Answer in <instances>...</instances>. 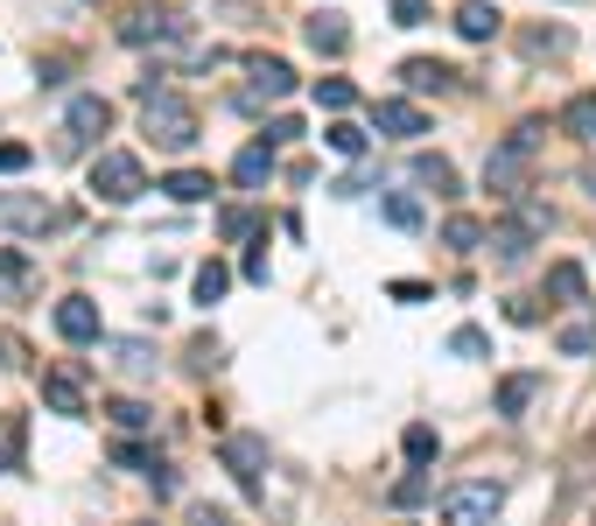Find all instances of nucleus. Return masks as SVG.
<instances>
[{
  "label": "nucleus",
  "instance_id": "obj_30",
  "mask_svg": "<svg viewBox=\"0 0 596 526\" xmlns=\"http://www.w3.org/2000/svg\"><path fill=\"white\" fill-rule=\"evenodd\" d=\"M491 351V337L477 323H464V330H450V358H484Z\"/></svg>",
  "mask_w": 596,
  "mask_h": 526
},
{
  "label": "nucleus",
  "instance_id": "obj_44",
  "mask_svg": "<svg viewBox=\"0 0 596 526\" xmlns=\"http://www.w3.org/2000/svg\"><path fill=\"white\" fill-rule=\"evenodd\" d=\"M0 281H22V253H8V246H0Z\"/></svg>",
  "mask_w": 596,
  "mask_h": 526
},
{
  "label": "nucleus",
  "instance_id": "obj_18",
  "mask_svg": "<svg viewBox=\"0 0 596 526\" xmlns=\"http://www.w3.org/2000/svg\"><path fill=\"white\" fill-rule=\"evenodd\" d=\"M400 449H407V463H414V471H428V463H436V457H442V435H436V428H428V421H414V428H407V435H400Z\"/></svg>",
  "mask_w": 596,
  "mask_h": 526
},
{
  "label": "nucleus",
  "instance_id": "obj_12",
  "mask_svg": "<svg viewBox=\"0 0 596 526\" xmlns=\"http://www.w3.org/2000/svg\"><path fill=\"white\" fill-rule=\"evenodd\" d=\"M64 127H70V133H78V141H99V133H106V127H113V105H106V99H99V92H78V99H70V105H64Z\"/></svg>",
  "mask_w": 596,
  "mask_h": 526
},
{
  "label": "nucleus",
  "instance_id": "obj_24",
  "mask_svg": "<svg viewBox=\"0 0 596 526\" xmlns=\"http://www.w3.org/2000/svg\"><path fill=\"white\" fill-rule=\"evenodd\" d=\"M442 246H450V253H477V246H484V224H477V218H464V210H456V218L442 224Z\"/></svg>",
  "mask_w": 596,
  "mask_h": 526
},
{
  "label": "nucleus",
  "instance_id": "obj_33",
  "mask_svg": "<svg viewBox=\"0 0 596 526\" xmlns=\"http://www.w3.org/2000/svg\"><path fill=\"white\" fill-rule=\"evenodd\" d=\"M218 232H225L232 246H238V239H252V232H260V218H252V210H238V204H232L225 218H218Z\"/></svg>",
  "mask_w": 596,
  "mask_h": 526
},
{
  "label": "nucleus",
  "instance_id": "obj_3",
  "mask_svg": "<svg viewBox=\"0 0 596 526\" xmlns=\"http://www.w3.org/2000/svg\"><path fill=\"white\" fill-rule=\"evenodd\" d=\"M505 505V485L498 477H470V485H450L442 491V526H491Z\"/></svg>",
  "mask_w": 596,
  "mask_h": 526
},
{
  "label": "nucleus",
  "instance_id": "obj_42",
  "mask_svg": "<svg viewBox=\"0 0 596 526\" xmlns=\"http://www.w3.org/2000/svg\"><path fill=\"white\" fill-rule=\"evenodd\" d=\"M190 526H232V513H218V505H190Z\"/></svg>",
  "mask_w": 596,
  "mask_h": 526
},
{
  "label": "nucleus",
  "instance_id": "obj_4",
  "mask_svg": "<svg viewBox=\"0 0 596 526\" xmlns=\"http://www.w3.org/2000/svg\"><path fill=\"white\" fill-rule=\"evenodd\" d=\"M141 190H147L141 155H127V147H106V155L92 162V197H99V204H133Z\"/></svg>",
  "mask_w": 596,
  "mask_h": 526
},
{
  "label": "nucleus",
  "instance_id": "obj_25",
  "mask_svg": "<svg viewBox=\"0 0 596 526\" xmlns=\"http://www.w3.org/2000/svg\"><path fill=\"white\" fill-rule=\"evenodd\" d=\"M316 105H323V113H351V105H358V85H351V78H316Z\"/></svg>",
  "mask_w": 596,
  "mask_h": 526
},
{
  "label": "nucleus",
  "instance_id": "obj_2",
  "mask_svg": "<svg viewBox=\"0 0 596 526\" xmlns=\"http://www.w3.org/2000/svg\"><path fill=\"white\" fill-rule=\"evenodd\" d=\"M541 133H547V119H519V127L484 155V190L519 197V183H527V162H533V147H541Z\"/></svg>",
  "mask_w": 596,
  "mask_h": 526
},
{
  "label": "nucleus",
  "instance_id": "obj_17",
  "mask_svg": "<svg viewBox=\"0 0 596 526\" xmlns=\"http://www.w3.org/2000/svg\"><path fill=\"white\" fill-rule=\"evenodd\" d=\"M547 295H555V303H583V295H589V274H583L575 260H555V267H547Z\"/></svg>",
  "mask_w": 596,
  "mask_h": 526
},
{
  "label": "nucleus",
  "instance_id": "obj_40",
  "mask_svg": "<svg viewBox=\"0 0 596 526\" xmlns=\"http://www.w3.org/2000/svg\"><path fill=\"white\" fill-rule=\"evenodd\" d=\"M267 141H302V119H288V113L267 119Z\"/></svg>",
  "mask_w": 596,
  "mask_h": 526
},
{
  "label": "nucleus",
  "instance_id": "obj_27",
  "mask_svg": "<svg viewBox=\"0 0 596 526\" xmlns=\"http://www.w3.org/2000/svg\"><path fill=\"white\" fill-rule=\"evenodd\" d=\"M113 365H119V372H133V380H147V372H155V358H147V344H141V337H127V344H113Z\"/></svg>",
  "mask_w": 596,
  "mask_h": 526
},
{
  "label": "nucleus",
  "instance_id": "obj_20",
  "mask_svg": "<svg viewBox=\"0 0 596 526\" xmlns=\"http://www.w3.org/2000/svg\"><path fill=\"white\" fill-rule=\"evenodd\" d=\"M561 127H569L575 141H596V92H575L569 105H561Z\"/></svg>",
  "mask_w": 596,
  "mask_h": 526
},
{
  "label": "nucleus",
  "instance_id": "obj_23",
  "mask_svg": "<svg viewBox=\"0 0 596 526\" xmlns=\"http://www.w3.org/2000/svg\"><path fill=\"white\" fill-rule=\"evenodd\" d=\"M561 358H589L596 351V316H575V323H561Z\"/></svg>",
  "mask_w": 596,
  "mask_h": 526
},
{
  "label": "nucleus",
  "instance_id": "obj_45",
  "mask_svg": "<svg viewBox=\"0 0 596 526\" xmlns=\"http://www.w3.org/2000/svg\"><path fill=\"white\" fill-rule=\"evenodd\" d=\"M0 463H8V442H0Z\"/></svg>",
  "mask_w": 596,
  "mask_h": 526
},
{
  "label": "nucleus",
  "instance_id": "obj_22",
  "mask_svg": "<svg viewBox=\"0 0 596 526\" xmlns=\"http://www.w3.org/2000/svg\"><path fill=\"white\" fill-rule=\"evenodd\" d=\"M161 190H169L176 204H204V197H211L218 183H211V176H204V169H176V176H169V183H161Z\"/></svg>",
  "mask_w": 596,
  "mask_h": 526
},
{
  "label": "nucleus",
  "instance_id": "obj_32",
  "mask_svg": "<svg viewBox=\"0 0 596 526\" xmlns=\"http://www.w3.org/2000/svg\"><path fill=\"white\" fill-rule=\"evenodd\" d=\"M519 50H527V56H561V50H569V36H561V28H533V36H519Z\"/></svg>",
  "mask_w": 596,
  "mask_h": 526
},
{
  "label": "nucleus",
  "instance_id": "obj_36",
  "mask_svg": "<svg viewBox=\"0 0 596 526\" xmlns=\"http://www.w3.org/2000/svg\"><path fill=\"white\" fill-rule=\"evenodd\" d=\"M190 365H197V372H218V365H225V351H218V337H197V344H190Z\"/></svg>",
  "mask_w": 596,
  "mask_h": 526
},
{
  "label": "nucleus",
  "instance_id": "obj_10",
  "mask_svg": "<svg viewBox=\"0 0 596 526\" xmlns=\"http://www.w3.org/2000/svg\"><path fill=\"white\" fill-rule=\"evenodd\" d=\"M372 127L393 133V141H422V133H428V113H422L414 99H379V105H372Z\"/></svg>",
  "mask_w": 596,
  "mask_h": 526
},
{
  "label": "nucleus",
  "instance_id": "obj_37",
  "mask_svg": "<svg viewBox=\"0 0 596 526\" xmlns=\"http://www.w3.org/2000/svg\"><path fill=\"white\" fill-rule=\"evenodd\" d=\"M386 218H393L400 232H414V224H422V204L414 197H386Z\"/></svg>",
  "mask_w": 596,
  "mask_h": 526
},
{
  "label": "nucleus",
  "instance_id": "obj_41",
  "mask_svg": "<svg viewBox=\"0 0 596 526\" xmlns=\"http://www.w3.org/2000/svg\"><path fill=\"white\" fill-rule=\"evenodd\" d=\"M147 485H155V499H176V471H169V463H155V471H147Z\"/></svg>",
  "mask_w": 596,
  "mask_h": 526
},
{
  "label": "nucleus",
  "instance_id": "obj_39",
  "mask_svg": "<svg viewBox=\"0 0 596 526\" xmlns=\"http://www.w3.org/2000/svg\"><path fill=\"white\" fill-rule=\"evenodd\" d=\"M393 22L400 28H422L428 22V0H393Z\"/></svg>",
  "mask_w": 596,
  "mask_h": 526
},
{
  "label": "nucleus",
  "instance_id": "obj_34",
  "mask_svg": "<svg viewBox=\"0 0 596 526\" xmlns=\"http://www.w3.org/2000/svg\"><path fill=\"white\" fill-rule=\"evenodd\" d=\"M428 491H436V485H428V471H407V477L393 485V505H422Z\"/></svg>",
  "mask_w": 596,
  "mask_h": 526
},
{
  "label": "nucleus",
  "instance_id": "obj_8",
  "mask_svg": "<svg viewBox=\"0 0 596 526\" xmlns=\"http://www.w3.org/2000/svg\"><path fill=\"white\" fill-rule=\"evenodd\" d=\"M288 92H295V70L281 64V56H252V85L238 92V105H246V113H260L267 99H288Z\"/></svg>",
  "mask_w": 596,
  "mask_h": 526
},
{
  "label": "nucleus",
  "instance_id": "obj_5",
  "mask_svg": "<svg viewBox=\"0 0 596 526\" xmlns=\"http://www.w3.org/2000/svg\"><path fill=\"white\" fill-rule=\"evenodd\" d=\"M218 457H225V471L238 477L246 499H260V491H267V435H225Z\"/></svg>",
  "mask_w": 596,
  "mask_h": 526
},
{
  "label": "nucleus",
  "instance_id": "obj_26",
  "mask_svg": "<svg viewBox=\"0 0 596 526\" xmlns=\"http://www.w3.org/2000/svg\"><path fill=\"white\" fill-rule=\"evenodd\" d=\"M225 288H232V267H225V260H204V267H197V303L211 309Z\"/></svg>",
  "mask_w": 596,
  "mask_h": 526
},
{
  "label": "nucleus",
  "instance_id": "obj_29",
  "mask_svg": "<svg viewBox=\"0 0 596 526\" xmlns=\"http://www.w3.org/2000/svg\"><path fill=\"white\" fill-rule=\"evenodd\" d=\"M113 421H119V428H127V435H141V428H155V408H147V400H113V408H106Z\"/></svg>",
  "mask_w": 596,
  "mask_h": 526
},
{
  "label": "nucleus",
  "instance_id": "obj_7",
  "mask_svg": "<svg viewBox=\"0 0 596 526\" xmlns=\"http://www.w3.org/2000/svg\"><path fill=\"white\" fill-rule=\"evenodd\" d=\"M42 408H50V414H70V421L85 414V365H78V358H64V365L42 372Z\"/></svg>",
  "mask_w": 596,
  "mask_h": 526
},
{
  "label": "nucleus",
  "instance_id": "obj_31",
  "mask_svg": "<svg viewBox=\"0 0 596 526\" xmlns=\"http://www.w3.org/2000/svg\"><path fill=\"white\" fill-rule=\"evenodd\" d=\"M491 246H498V267L527 260V232H519V224H498V232H491Z\"/></svg>",
  "mask_w": 596,
  "mask_h": 526
},
{
  "label": "nucleus",
  "instance_id": "obj_28",
  "mask_svg": "<svg viewBox=\"0 0 596 526\" xmlns=\"http://www.w3.org/2000/svg\"><path fill=\"white\" fill-rule=\"evenodd\" d=\"M323 141H331L337 147V155H365V127H351V119H331V127H323Z\"/></svg>",
  "mask_w": 596,
  "mask_h": 526
},
{
  "label": "nucleus",
  "instance_id": "obj_13",
  "mask_svg": "<svg viewBox=\"0 0 596 526\" xmlns=\"http://www.w3.org/2000/svg\"><path fill=\"white\" fill-rule=\"evenodd\" d=\"M302 36H309V50H316V56H345V50H351L345 14H331V8H323V14H309V28H302Z\"/></svg>",
  "mask_w": 596,
  "mask_h": 526
},
{
  "label": "nucleus",
  "instance_id": "obj_21",
  "mask_svg": "<svg viewBox=\"0 0 596 526\" xmlns=\"http://www.w3.org/2000/svg\"><path fill=\"white\" fill-rule=\"evenodd\" d=\"M533 394H541V380H533V372H513V380L498 386V414H505V421L527 414V400H533Z\"/></svg>",
  "mask_w": 596,
  "mask_h": 526
},
{
  "label": "nucleus",
  "instance_id": "obj_1",
  "mask_svg": "<svg viewBox=\"0 0 596 526\" xmlns=\"http://www.w3.org/2000/svg\"><path fill=\"white\" fill-rule=\"evenodd\" d=\"M133 99H141V119H147V133H155L161 147L183 155V147L197 141V113H190V99H176L161 78H133Z\"/></svg>",
  "mask_w": 596,
  "mask_h": 526
},
{
  "label": "nucleus",
  "instance_id": "obj_16",
  "mask_svg": "<svg viewBox=\"0 0 596 526\" xmlns=\"http://www.w3.org/2000/svg\"><path fill=\"white\" fill-rule=\"evenodd\" d=\"M232 176H238V183H246V190H260L267 176H274V141H252V147H238Z\"/></svg>",
  "mask_w": 596,
  "mask_h": 526
},
{
  "label": "nucleus",
  "instance_id": "obj_11",
  "mask_svg": "<svg viewBox=\"0 0 596 526\" xmlns=\"http://www.w3.org/2000/svg\"><path fill=\"white\" fill-rule=\"evenodd\" d=\"M56 337L64 344H99V303L92 295H64V303H56Z\"/></svg>",
  "mask_w": 596,
  "mask_h": 526
},
{
  "label": "nucleus",
  "instance_id": "obj_9",
  "mask_svg": "<svg viewBox=\"0 0 596 526\" xmlns=\"http://www.w3.org/2000/svg\"><path fill=\"white\" fill-rule=\"evenodd\" d=\"M190 22L183 14H161V8H133L127 22H119V42H183Z\"/></svg>",
  "mask_w": 596,
  "mask_h": 526
},
{
  "label": "nucleus",
  "instance_id": "obj_38",
  "mask_svg": "<svg viewBox=\"0 0 596 526\" xmlns=\"http://www.w3.org/2000/svg\"><path fill=\"white\" fill-rule=\"evenodd\" d=\"M28 162H36V155H28V147H22V141H0V176H22V169H28Z\"/></svg>",
  "mask_w": 596,
  "mask_h": 526
},
{
  "label": "nucleus",
  "instance_id": "obj_15",
  "mask_svg": "<svg viewBox=\"0 0 596 526\" xmlns=\"http://www.w3.org/2000/svg\"><path fill=\"white\" fill-rule=\"evenodd\" d=\"M505 28V14L491 8V0H464V8H456V36L464 42H491Z\"/></svg>",
  "mask_w": 596,
  "mask_h": 526
},
{
  "label": "nucleus",
  "instance_id": "obj_19",
  "mask_svg": "<svg viewBox=\"0 0 596 526\" xmlns=\"http://www.w3.org/2000/svg\"><path fill=\"white\" fill-rule=\"evenodd\" d=\"M414 183L436 190V197H456V169H450L442 155H414Z\"/></svg>",
  "mask_w": 596,
  "mask_h": 526
},
{
  "label": "nucleus",
  "instance_id": "obj_14",
  "mask_svg": "<svg viewBox=\"0 0 596 526\" xmlns=\"http://www.w3.org/2000/svg\"><path fill=\"white\" fill-rule=\"evenodd\" d=\"M400 85H407V92H450L456 70L442 64V56H407V64H400Z\"/></svg>",
  "mask_w": 596,
  "mask_h": 526
},
{
  "label": "nucleus",
  "instance_id": "obj_43",
  "mask_svg": "<svg viewBox=\"0 0 596 526\" xmlns=\"http://www.w3.org/2000/svg\"><path fill=\"white\" fill-rule=\"evenodd\" d=\"M393 303H428V281H393Z\"/></svg>",
  "mask_w": 596,
  "mask_h": 526
},
{
  "label": "nucleus",
  "instance_id": "obj_6",
  "mask_svg": "<svg viewBox=\"0 0 596 526\" xmlns=\"http://www.w3.org/2000/svg\"><path fill=\"white\" fill-rule=\"evenodd\" d=\"M0 224H8V232H56L64 210L50 197H36V190H0Z\"/></svg>",
  "mask_w": 596,
  "mask_h": 526
},
{
  "label": "nucleus",
  "instance_id": "obj_35",
  "mask_svg": "<svg viewBox=\"0 0 596 526\" xmlns=\"http://www.w3.org/2000/svg\"><path fill=\"white\" fill-rule=\"evenodd\" d=\"M113 463L119 471H155V457H147L141 442H113Z\"/></svg>",
  "mask_w": 596,
  "mask_h": 526
}]
</instances>
